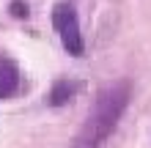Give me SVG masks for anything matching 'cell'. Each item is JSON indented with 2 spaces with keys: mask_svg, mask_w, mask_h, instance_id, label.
I'll use <instances>...</instances> for the list:
<instances>
[{
  "mask_svg": "<svg viewBox=\"0 0 151 148\" xmlns=\"http://www.w3.org/2000/svg\"><path fill=\"white\" fill-rule=\"evenodd\" d=\"M52 28H55L60 44L69 55L83 58L85 55V39H83V28H80V16L77 8L72 3H55L52 6Z\"/></svg>",
  "mask_w": 151,
  "mask_h": 148,
  "instance_id": "cell-2",
  "label": "cell"
},
{
  "mask_svg": "<svg viewBox=\"0 0 151 148\" xmlns=\"http://www.w3.org/2000/svg\"><path fill=\"white\" fill-rule=\"evenodd\" d=\"M22 91V71L17 66V60L0 55V102L11 99Z\"/></svg>",
  "mask_w": 151,
  "mask_h": 148,
  "instance_id": "cell-3",
  "label": "cell"
},
{
  "mask_svg": "<svg viewBox=\"0 0 151 148\" xmlns=\"http://www.w3.org/2000/svg\"><path fill=\"white\" fill-rule=\"evenodd\" d=\"M80 91H83V82L80 80H74V77H58V80L52 82L50 93H47V104L50 107H63V104L77 99Z\"/></svg>",
  "mask_w": 151,
  "mask_h": 148,
  "instance_id": "cell-4",
  "label": "cell"
},
{
  "mask_svg": "<svg viewBox=\"0 0 151 148\" xmlns=\"http://www.w3.org/2000/svg\"><path fill=\"white\" fill-rule=\"evenodd\" d=\"M8 11H11L17 19H25V16H28L30 11H28V3H25V0H11V6H8Z\"/></svg>",
  "mask_w": 151,
  "mask_h": 148,
  "instance_id": "cell-5",
  "label": "cell"
},
{
  "mask_svg": "<svg viewBox=\"0 0 151 148\" xmlns=\"http://www.w3.org/2000/svg\"><path fill=\"white\" fill-rule=\"evenodd\" d=\"M132 99V85L129 80H113L104 82L93 96V104L88 110V115L80 126L72 148H102L107 143V137L115 132L121 115L127 112Z\"/></svg>",
  "mask_w": 151,
  "mask_h": 148,
  "instance_id": "cell-1",
  "label": "cell"
}]
</instances>
